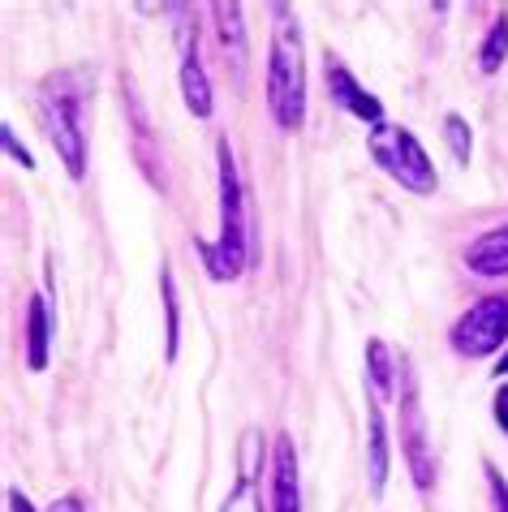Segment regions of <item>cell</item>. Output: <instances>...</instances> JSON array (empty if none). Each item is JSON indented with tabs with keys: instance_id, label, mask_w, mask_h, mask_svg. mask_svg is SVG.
<instances>
[{
	"instance_id": "1",
	"label": "cell",
	"mask_w": 508,
	"mask_h": 512,
	"mask_svg": "<svg viewBox=\"0 0 508 512\" xmlns=\"http://www.w3.org/2000/svg\"><path fill=\"white\" fill-rule=\"evenodd\" d=\"M216 168H220V233L211 241H199V259L211 280L229 284L242 276L250 259V220H246V194L242 177H237V160L229 138L216 142Z\"/></svg>"
},
{
	"instance_id": "2",
	"label": "cell",
	"mask_w": 508,
	"mask_h": 512,
	"mask_svg": "<svg viewBox=\"0 0 508 512\" xmlns=\"http://www.w3.org/2000/svg\"><path fill=\"white\" fill-rule=\"evenodd\" d=\"M267 108L280 130L306 121V52L302 26L289 5H272V56H267Z\"/></svg>"
},
{
	"instance_id": "3",
	"label": "cell",
	"mask_w": 508,
	"mask_h": 512,
	"mask_svg": "<svg viewBox=\"0 0 508 512\" xmlns=\"http://www.w3.org/2000/svg\"><path fill=\"white\" fill-rule=\"evenodd\" d=\"M366 147H371V160L384 168L401 190L435 194V186H440V173H435L427 147H422L414 138V130H405V125H392V121L375 125L371 138H366Z\"/></svg>"
},
{
	"instance_id": "4",
	"label": "cell",
	"mask_w": 508,
	"mask_h": 512,
	"mask_svg": "<svg viewBox=\"0 0 508 512\" xmlns=\"http://www.w3.org/2000/svg\"><path fill=\"white\" fill-rule=\"evenodd\" d=\"M39 112H44V130L56 142V155L65 160L69 177L82 181L87 177V134H82V112H78V95L69 87V78H52L39 91Z\"/></svg>"
},
{
	"instance_id": "5",
	"label": "cell",
	"mask_w": 508,
	"mask_h": 512,
	"mask_svg": "<svg viewBox=\"0 0 508 512\" xmlns=\"http://www.w3.org/2000/svg\"><path fill=\"white\" fill-rule=\"evenodd\" d=\"M504 340H508V297H500V293L474 302L453 323V332H448V345H453L461 358H491Z\"/></svg>"
},
{
	"instance_id": "6",
	"label": "cell",
	"mask_w": 508,
	"mask_h": 512,
	"mask_svg": "<svg viewBox=\"0 0 508 512\" xmlns=\"http://www.w3.org/2000/svg\"><path fill=\"white\" fill-rule=\"evenodd\" d=\"M401 452H405V465L414 482L422 491L435 487V452L427 444V418H422V401H418V388L409 379V366L401 371Z\"/></svg>"
},
{
	"instance_id": "7",
	"label": "cell",
	"mask_w": 508,
	"mask_h": 512,
	"mask_svg": "<svg viewBox=\"0 0 508 512\" xmlns=\"http://www.w3.org/2000/svg\"><path fill=\"white\" fill-rule=\"evenodd\" d=\"M263 431L250 426L242 435V448H237V487L229 491V500L220 504V512H263V500H259V474H263Z\"/></svg>"
},
{
	"instance_id": "8",
	"label": "cell",
	"mask_w": 508,
	"mask_h": 512,
	"mask_svg": "<svg viewBox=\"0 0 508 512\" xmlns=\"http://www.w3.org/2000/svg\"><path fill=\"white\" fill-rule=\"evenodd\" d=\"M323 74H328V95H332V104L349 112L354 121H366V125H384V104H379L375 95H366L358 87V78L349 74V69L336 61V56L328 52L323 56Z\"/></svg>"
},
{
	"instance_id": "9",
	"label": "cell",
	"mask_w": 508,
	"mask_h": 512,
	"mask_svg": "<svg viewBox=\"0 0 508 512\" xmlns=\"http://www.w3.org/2000/svg\"><path fill=\"white\" fill-rule=\"evenodd\" d=\"M272 512H302V474L289 435H280L272 448Z\"/></svg>"
},
{
	"instance_id": "10",
	"label": "cell",
	"mask_w": 508,
	"mask_h": 512,
	"mask_svg": "<svg viewBox=\"0 0 508 512\" xmlns=\"http://www.w3.org/2000/svg\"><path fill=\"white\" fill-rule=\"evenodd\" d=\"M211 22H216V35H220V52L229 61L233 78L246 74V18H242V5L233 0H216L211 5Z\"/></svg>"
},
{
	"instance_id": "11",
	"label": "cell",
	"mask_w": 508,
	"mask_h": 512,
	"mask_svg": "<svg viewBox=\"0 0 508 512\" xmlns=\"http://www.w3.org/2000/svg\"><path fill=\"white\" fill-rule=\"evenodd\" d=\"M366 482L371 495L388 487V426L379 418V396H366Z\"/></svg>"
},
{
	"instance_id": "12",
	"label": "cell",
	"mask_w": 508,
	"mask_h": 512,
	"mask_svg": "<svg viewBox=\"0 0 508 512\" xmlns=\"http://www.w3.org/2000/svg\"><path fill=\"white\" fill-rule=\"evenodd\" d=\"M465 267L478 272V276H491V280L508 276V224L487 229L483 237H474L470 250H465Z\"/></svg>"
},
{
	"instance_id": "13",
	"label": "cell",
	"mask_w": 508,
	"mask_h": 512,
	"mask_svg": "<svg viewBox=\"0 0 508 512\" xmlns=\"http://www.w3.org/2000/svg\"><path fill=\"white\" fill-rule=\"evenodd\" d=\"M405 371V358H397V353H392L384 340H366V388H371V396H379V401H384V396H392V388H397V375Z\"/></svg>"
},
{
	"instance_id": "14",
	"label": "cell",
	"mask_w": 508,
	"mask_h": 512,
	"mask_svg": "<svg viewBox=\"0 0 508 512\" xmlns=\"http://www.w3.org/2000/svg\"><path fill=\"white\" fill-rule=\"evenodd\" d=\"M48 345H52L48 302L39 293H31V302H26V366H31V371H44L48 366Z\"/></svg>"
},
{
	"instance_id": "15",
	"label": "cell",
	"mask_w": 508,
	"mask_h": 512,
	"mask_svg": "<svg viewBox=\"0 0 508 512\" xmlns=\"http://www.w3.org/2000/svg\"><path fill=\"white\" fill-rule=\"evenodd\" d=\"M504 61H508V18L496 13V22H491V31L483 39V48H478V69H483V74H500Z\"/></svg>"
},
{
	"instance_id": "16",
	"label": "cell",
	"mask_w": 508,
	"mask_h": 512,
	"mask_svg": "<svg viewBox=\"0 0 508 512\" xmlns=\"http://www.w3.org/2000/svg\"><path fill=\"white\" fill-rule=\"evenodd\" d=\"M160 297H164V323H168V345H164V358L177 362V323H181V310H177V289H173V267L160 263Z\"/></svg>"
},
{
	"instance_id": "17",
	"label": "cell",
	"mask_w": 508,
	"mask_h": 512,
	"mask_svg": "<svg viewBox=\"0 0 508 512\" xmlns=\"http://www.w3.org/2000/svg\"><path fill=\"white\" fill-rule=\"evenodd\" d=\"M444 138H448V147H453V160L457 164H470L474 134H470V125H465L461 112H448V117H444Z\"/></svg>"
},
{
	"instance_id": "18",
	"label": "cell",
	"mask_w": 508,
	"mask_h": 512,
	"mask_svg": "<svg viewBox=\"0 0 508 512\" xmlns=\"http://www.w3.org/2000/svg\"><path fill=\"white\" fill-rule=\"evenodd\" d=\"M483 474H487V491H491V512H508V482L496 465H483Z\"/></svg>"
},
{
	"instance_id": "19",
	"label": "cell",
	"mask_w": 508,
	"mask_h": 512,
	"mask_svg": "<svg viewBox=\"0 0 508 512\" xmlns=\"http://www.w3.org/2000/svg\"><path fill=\"white\" fill-rule=\"evenodd\" d=\"M0 142H5L9 160H18L22 168H35V155H31V151H26V147H22V142H18V134H13V125H9V121H5V125H0Z\"/></svg>"
},
{
	"instance_id": "20",
	"label": "cell",
	"mask_w": 508,
	"mask_h": 512,
	"mask_svg": "<svg viewBox=\"0 0 508 512\" xmlns=\"http://www.w3.org/2000/svg\"><path fill=\"white\" fill-rule=\"evenodd\" d=\"M491 414H496V426L508 435V383L504 388H496V401H491Z\"/></svg>"
},
{
	"instance_id": "21",
	"label": "cell",
	"mask_w": 508,
	"mask_h": 512,
	"mask_svg": "<svg viewBox=\"0 0 508 512\" xmlns=\"http://www.w3.org/2000/svg\"><path fill=\"white\" fill-rule=\"evenodd\" d=\"M48 512H87V504H82V495H61Z\"/></svg>"
},
{
	"instance_id": "22",
	"label": "cell",
	"mask_w": 508,
	"mask_h": 512,
	"mask_svg": "<svg viewBox=\"0 0 508 512\" xmlns=\"http://www.w3.org/2000/svg\"><path fill=\"white\" fill-rule=\"evenodd\" d=\"M5 495H9V512H35V504L22 495V487H9Z\"/></svg>"
},
{
	"instance_id": "23",
	"label": "cell",
	"mask_w": 508,
	"mask_h": 512,
	"mask_svg": "<svg viewBox=\"0 0 508 512\" xmlns=\"http://www.w3.org/2000/svg\"><path fill=\"white\" fill-rule=\"evenodd\" d=\"M496 375H500V379L508 375V358H500V362H496Z\"/></svg>"
}]
</instances>
